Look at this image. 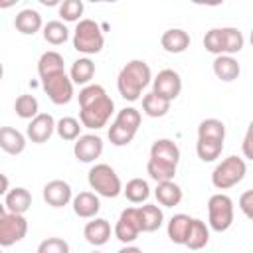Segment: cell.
Wrapping results in <instances>:
<instances>
[{
  "label": "cell",
  "mask_w": 253,
  "mask_h": 253,
  "mask_svg": "<svg viewBox=\"0 0 253 253\" xmlns=\"http://www.w3.org/2000/svg\"><path fill=\"white\" fill-rule=\"evenodd\" d=\"M42 85L53 105H67L73 99V81L65 75V71L42 79Z\"/></svg>",
  "instance_id": "obj_9"
},
{
  "label": "cell",
  "mask_w": 253,
  "mask_h": 253,
  "mask_svg": "<svg viewBox=\"0 0 253 253\" xmlns=\"http://www.w3.org/2000/svg\"><path fill=\"white\" fill-rule=\"evenodd\" d=\"M117 253H142L138 247H132V245H126V247H123L121 251H117Z\"/></svg>",
  "instance_id": "obj_43"
},
{
  "label": "cell",
  "mask_w": 253,
  "mask_h": 253,
  "mask_svg": "<svg viewBox=\"0 0 253 253\" xmlns=\"http://www.w3.org/2000/svg\"><path fill=\"white\" fill-rule=\"evenodd\" d=\"M83 235L85 239L91 243V245H105L111 237V225L107 219L103 217H95L93 221H89L83 229Z\"/></svg>",
  "instance_id": "obj_18"
},
{
  "label": "cell",
  "mask_w": 253,
  "mask_h": 253,
  "mask_svg": "<svg viewBox=\"0 0 253 253\" xmlns=\"http://www.w3.org/2000/svg\"><path fill=\"white\" fill-rule=\"evenodd\" d=\"M198 138H211V140H223L225 138V125L217 119H206L198 126Z\"/></svg>",
  "instance_id": "obj_34"
},
{
  "label": "cell",
  "mask_w": 253,
  "mask_h": 253,
  "mask_svg": "<svg viewBox=\"0 0 253 253\" xmlns=\"http://www.w3.org/2000/svg\"><path fill=\"white\" fill-rule=\"evenodd\" d=\"M87 180H89V186L105 198H117L123 192L121 178L109 164H95L89 170Z\"/></svg>",
  "instance_id": "obj_5"
},
{
  "label": "cell",
  "mask_w": 253,
  "mask_h": 253,
  "mask_svg": "<svg viewBox=\"0 0 253 253\" xmlns=\"http://www.w3.org/2000/svg\"><path fill=\"white\" fill-rule=\"evenodd\" d=\"M73 152H75L77 160L93 162L103 152V140L99 136H95V134H83V136L77 138V142L73 146Z\"/></svg>",
  "instance_id": "obj_13"
},
{
  "label": "cell",
  "mask_w": 253,
  "mask_h": 253,
  "mask_svg": "<svg viewBox=\"0 0 253 253\" xmlns=\"http://www.w3.org/2000/svg\"><path fill=\"white\" fill-rule=\"evenodd\" d=\"M123 192H125L126 200L132 202V204H142V202L150 196V188H148L146 180H142V178H132V180H128V182H126V188H125Z\"/></svg>",
  "instance_id": "obj_31"
},
{
  "label": "cell",
  "mask_w": 253,
  "mask_h": 253,
  "mask_svg": "<svg viewBox=\"0 0 253 253\" xmlns=\"http://www.w3.org/2000/svg\"><path fill=\"white\" fill-rule=\"evenodd\" d=\"M38 99L34 97V95H20L18 99H16V105H14V109H16V115L20 117V119H36L40 113H38Z\"/></svg>",
  "instance_id": "obj_36"
},
{
  "label": "cell",
  "mask_w": 253,
  "mask_h": 253,
  "mask_svg": "<svg viewBox=\"0 0 253 253\" xmlns=\"http://www.w3.org/2000/svg\"><path fill=\"white\" fill-rule=\"evenodd\" d=\"M192 219H194V217H190V215H186V213H176V215L168 221V237H170L172 243H178V245H184V243H186V237H188Z\"/></svg>",
  "instance_id": "obj_23"
},
{
  "label": "cell",
  "mask_w": 253,
  "mask_h": 253,
  "mask_svg": "<svg viewBox=\"0 0 253 253\" xmlns=\"http://www.w3.org/2000/svg\"><path fill=\"white\" fill-rule=\"evenodd\" d=\"M55 121H53V117L49 115V113H40L36 119H32L30 121V125H28V138L32 140V142H38V144H42V142H45L51 134H53V130H55Z\"/></svg>",
  "instance_id": "obj_12"
},
{
  "label": "cell",
  "mask_w": 253,
  "mask_h": 253,
  "mask_svg": "<svg viewBox=\"0 0 253 253\" xmlns=\"http://www.w3.org/2000/svg\"><path fill=\"white\" fill-rule=\"evenodd\" d=\"M210 241V229L206 225V221L202 219H192V225H190V231H188V237H186V247L192 249V251H198L202 247H206Z\"/></svg>",
  "instance_id": "obj_24"
},
{
  "label": "cell",
  "mask_w": 253,
  "mask_h": 253,
  "mask_svg": "<svg viewBox=\"0 0 253 253\" xmlns=\"http://www.w3.org/2000/svg\"><path fill=\"white\" fill-rule=\"evenodd\" d=\"M43 200L51 208H63L71 200V186L63 180H51L43 186Z\"/></svg>",
  "instance_id": "obj_14"
},
{
  "label": "cell",
  "mask_w": 253,
  "mask_h": 253,
  "mask_svg": "<svg viewBox=\"0 0 253 253\" xmlns=\"http://www.w3.org/2000/svg\"><path fill=\"white\" fill-rule=\"evenodd\" d=\"M221 43H223V53L233 55L243 47V34L237 28H221Z\"/></svg>",
  "instance_id": "obj_33"
},
{
  "label": "cell",
  "mask_w": 253,
  "mask_h": 253,
  "mask_svg": "<svg viewBox=\"0 0 253 253\" xmlns=\"http://www.w3.org/2000/svg\"><path fill=\"white\" fill-rule=\"evenodd\" d=\"M65 71L63 69V57L57 53V51H45L42 53L40 61H38V73L42 79H47L55 73H61Z\"/></svg>",
  "instance_id": "obj_26"
},
{
  "label": "cell",
  "mask_w": 253,
  "mask_h": 253,
  "mask_svg": "<svg viewBox=\"0 0 253 253\" xmlns=\"http://www.w3.org/2000/svg\"><path fill=\"white\" fill-rule=\"evenodd\" d=\"M239 63L231 55H217L213 61V73L221 81H233L239 75Z\"/></svg>",
  "instance_id": "obj_27"
},
{
  "label": "cell",
  "mask_w": 253,
  "mask_h": 253,
  "mask_svg": "<svg viewBox=\"0 0 253 253\" xmlns=\"http://www.w3.org/2000/svg\"><path fill=\"white\" fill-rule=\"evenodd\" d=\"M79 121L87 128H101L113 115L115 103L101 85H87L79 91Z\"/></svg>",
  "instance_id": "obj_1"
},
{
  "label": "cell",
  "mask_w": 253,
  "mask_h": 253,
  "mask_svg": "<svg viewBox=\"0 0 253 253\" xmlns=\"http://www.w3.org/2000/svg\"><path fill=\"white\" fill-rule=\"evenodd\" d=\"M223 150V140H211V138H198L196 152L200 160L204 162H213Z\"/></svg>",
  "instance_id": "obj_30"
},
{
  "label": "cell",
  "mask_w": 253,
  "mask_h": 253,
  "mask_svg": "<svg viewBox=\"0 0 253 253\" xmlns=\"http://www.w3.org/2000/svg\"><path fill=\"white\" fill-rule=\"evenodd\" d=\"M140 233V221H138V210L136 208H126L123 210L117 225H115V235L123 243H132Z\"/></svg>",
  "instance_id": "obj_11"
},
{
  "label": "cell",
  "mask_w": 253,
  "mask_h": 253,
  "mask_svg": "<svg viewBox=\"0 0 253 253\" xmlns=\"http://www.w3.org/2000/svg\"><path fill=\"white\" fill-rule=\"evenodd\" d=\"M0 148L8 154H20L26 148V138L20 130L12 126H2L0 128Z\"/></svg>",
  "instance_id": "obj_20"
},
{
  "label": "cell",
  "mask_w": 253,
  "mask_h": 253,
  "mask_svg": "<svg viewBox=\"0 0 253 253\" xmlns=\"http://www.w3.org/2000/svg\"><path fill=\"white\" fill-rule=\"evenodd\" d=\"M251 45H253V30H251Z\"/></svg>",
  "instance_id": "obj_45"
},
{
  "label": "cell",
  "mask_w": 253,
  "mask_h": 253,
  "mask_svg": "<svg viewBox=\"0 0 253 253\" xmlns=\"http://www.w3.org/2000/svg\"><path fill=\"white\" fill-rule=\"evenodd\" d=\"M4 206H6V210L10 213L24 215L32 206V196H30V192L26 188H12L4 198Z\"/></svg>",
  "instance_id": "obj_17"
},
{
  "label": "cell",
  "mask_w": 253,
  "mask_h": 253,
  "mask_svg": "<svg viewBox=\"0 0 253 253\" xmlns=\"http://www.w3.org/2000/svg\"><path fill=\"white\" fill-rule=\"evenodd\" d=\"M146 172L152 180L156 182H170L174 176H176V166H170V164H164V162H158L154 158H148V164H146Z\"/></svg>",
  "instance_id": "obj_35"
},
{
  "label": "cell",
  "mask_w": 253,
  "mask_h": 253,
  "mask_svg": "<svg viewBox=\"0 0 253 253\" xmlns=\"http://www.w3.org/2000/svg\"><path fill=\"white\" fill-rule=\"evenodd\" d=\"M142 111L148 115V117H164L168 111H170V101L162 99L160 95H156L154 91H150L148 95L142 97Z\"/></svg>",
  "instance_id": "obj_29"
},
{
  "label": "cell",
  "mask_w": 253,
  "mask_h": 253,
  "mask_svg": "<svg viewBox=\"0 0 253 253\" xmlns=\"http://www.w3.org/2000/svg\"><path fill=\"white\" fill-rule=\"evenodd\" d=\"M81 14H83V2L81 0H65L59 6V16L65 22H75V20H79Z\"/></svg>",
  "instance_id": "obj_38"
},
{
  "label": "cell",
  "mask_w": 253,
  "mask_h": 253,
  "mask_svg": "<svg viewBox=\"0 0 253 253\" xmlns=\"http://www.w3.org/2000/svg\"><path fill=\"white\" fill-rule=\"evenodd\" d=\"M150 83V67L142 59H132L128 61L119 77H117V87L123 99L126 101H136L142 93V89Z\"/></svg>",
  "instance_id": "obj_2"
},
{
  "label": "cell",
  "mask_w": 253,
  "mask_h": 253,
  "mask_svg": "<svg viewBox=\"0 0 253 253\" xmlns=\"http://www.w3.org/2000/svg\"><path fill=\"white\" fill-rule=\"evenodd\" d=\"M138 210V221H140V231H156L160 225H162V219H164V213L158 206H152V204H146L142 208H136Z\"/></svg>",
  "instance_id": "obj_21"
},
{
  "label": "cell",
  "mask_w": 253,
  "mask_h": 253,
  "mask_svg": "<svg viewBox=\"0 0 253 253\" xmlns=\"http://www.w3.org/2000/svg\"><path fill=\"white\" fill-rule=\"evenodd\" d=\"M28 233V221L20 213H10L4 208L0 210V245L10 247L16 241H22Z\"/></svg>",
  "instance_id": "obj_8"
},
{
  "label": "cell",
  "mask_w": 253,
  "mask_h": 253,
  "mask_svg": "<svg viewBox=\"0 0 253 253\" xmlns=\"http://www.w3.org/2000/svg\"><path fill=\"white\" fill-rule=\"evenodd\" d=\"M2 194H8V178L2 174V190H0Z\"/></svg>",
  "instance_id": "obj_44"
},
{
  "label": "cell",
  "mask_w": 253,
  "mask_h": 253,
  "mask_svg": "<svg viewBox=\"0 0 253 253\" xmlns=\"http://www.w3.org/2000/svg\"><path fill=\"white\" fill-rule=\"evenodd\" d=\"M93 253H101V251H93Z\"/></svg>",
  "instance_id": "obj_46"
},
{
  "label": "cell",
  "mask_w": 253,
  "mask_h": 253,
  "mask_svg": "<svg viewBox=\"0 0 253 253\" xmlns=\"http://www.w3.org/2000/svg\"><path fill=\"white\" fill-rule=\"evenodd\" d=\"M95 75V63L89 57H79L71 65V81L77 85H85L93 79Z\"/></svg>",
  "instance_id": "obj_28"
},
{
  "label": "cell",
  "mask_w": 253,
  "mask_h": 253,
  "mask_svg": "<svg viewBox=\"0 0 253 253\" xmlns=\"http://www.w3.org/2000/svg\"><path fill=\"white\" fill-rule=\"evenodd\" d=\"M38 253H69V245L61 237H47L38 245Z\"/></svg>",
  "instance_id": "obj_40"
},
{
  "label": "cell",
  "mask_w": 253,
  "mask_h": 253,
  "mask_svg": "<svg viewBox=\"0 0 253 253\" xmlns=\"http://www.w3.org/2000/svg\"><path fill=\"white\" fill-rule=\"evenodd\" d=\"M99 210H101L99 198L91 192H79L73 198V211L79 217H95Z\"/></svg>",
  "instance_id": "obj_19"
},
{
  "label": "cell",
  "mask_w": 253,
  "mask_h": 253,
  "mask_svg": "<svg viewBox=\"0 0 253 253\" xmlns=\"http://www.w3.org/2000/svg\"><path fill=\"white\" fill-rule=\"evenodd\" d=\"M160 43L168 53H182L190 45V36L180 28H170L162 34Z\"/></svg>",
  "instance_id": "obj_16"
},
{
  "label": "cell",
  "mask_w": 253,
  "mask_h": 253,
  "mask_svg": "<svg viewBox=\"0 0 253 253\" xmlns=\"http://www.w3.org/2000/svg\"><path fill=\"white\" fill-rule=\"evenodd\" d=\"M241 148H243V156L249 158V160H253V121L247 126V132H245V138H243Z\"/></svg>",
  "instance_id": "obj_42"
},
{
  "label": "cell",
  "mask_w": 253,
  "mask_h": 253,
  "mask_svg": "<svg viewBox=\"0 0 253 253\" xmlns=\"http://www.w3.org/2000/svg\"><path fill=\"white\" fill-rule=\"evenodd\" d=\"M245 172H247V166H245L243 158H239V156H227L211 172V184L217 190L233 188L235 184H239L243 180Z\"/></svg>",
  "instance_id": "obj_6"
},
{
  "label": "cell",
  "mask_w": 253,
  "mask_h": 253,
  "mask_svg": "<svg viewBox=\"0 0 253 253\" xmlns=\"http://www.w3.org/2000/svg\"><path fill=\"white\" fill-rule=\"evenodd\" d=\"M204 47L210 53L223 55V43H221V28H213L204 36Z\"/></svg>",
  "instance_id": "obj_39"
},
{
  "label": "cell",
  "mask_w": 253,
  "mask_h": 253,
  "mask_svg": "<svg viewBox=\"0 0 253 253\" xmlns=\"http://www.w3.org/2000/svg\"><path fill=\"white\" fill-rule=\"evenodd\" d=\"M103 43H105V38H103V32L101 28L97 26V22L93 20H81L75 28V34H73V47L79 51V53H99L103 49Z\"/></svg>",
  "instance_id": "obj_4"
},
{
  "label": "cell",
  "mask_w": 253,
  "mask_h": 253,
  "mask_svg": "<svg viewBox=\"0 0 253 253\" xmlns=\"http://www.w3.org/2000/svg\"><path fill=\"white\" fill-rule=\"evenodd\" d=\"M210 227L213 231H225L233 223V202L225 194H213L208 202Z\"/></svg>",
  "instance_id": "obj_7"
},
{
  "label": "cell",
  "mask_w": 253,
  "mask_h": 253,
  "mask_svg": "<svg viewBox=\"0 0 253 253\" xmlns=\"http://www.w3.org/2000/svg\"><path fill=\"white\" fill-rule=\"evenodd\" d=\"M239 208H241V211H243L249 219H253V190H247V192L241 194V198H239Z\"/></svg>",
  "instance_id": "obj_41"
},
{
  "label": "cell",
  "mask_w": 253,
  "mask_h": 253,
  "mask_svg": "<svg viewBox=\"0 0 253 253\" xmlns=\"http://www.w3.org/2000/svg\"><path fill=\"white\" fill-rule=\"evenodd\" d=\"M150 158H154L158 162H164V164H170V166H178L180 148L170 138H158L150 148Z\"/></svg>",
  "instance_id": "obj_15"
},
{
  "label": "cell",
  "mask_w": 253,
  "mask_h": 253,
  "mask_svg": "<svg viewBox=\"0 0 253 253\" xmlns=\"http://www.w3.org/2000/svg\"><path fill=\"white\" fill-rule=\"evenodd\" d=\"M67 38H69V30L65 28V24L53 20V22H47V24L43 26V40H45L47 43H51V45H61V43L67 42Z\"/></svg>",
  "instance_id": "obj_32"
},
{
  "label": "cell",
  "mask_w": 253,
  "mask_h": 253,
  "mask_svg": "<svg viewBox=\"0 0 253 253\" xmlns=\"http://www.w3.org/2000/svg\"><path fill=\"white\" fill-rule=\"evenodd\" d=\"M154 196H156L158 204H162L166 208H174V206H178L182 202V190L172 180L170 182H158Z\"/></svg>",
  "instance_id": "obj_25"
},
{
  "label": "cell",
  "mask_w": 253,
  "mask_h": 253,
  "mask_svg": "<svg viewBox=\"0 0 253 253\" xmlns=\"http://www.w3.org/2000/svg\"><path fill=\"white\" fill-rule=\"evenodd\" d=\"M152 91L166 101H172L182 91V79L174 69H162L152 81Z\"/></svg>",
  "instance_id": "obj_10"
},
{
  "label": "cell",
  "mask_w": 253,
  "mask_h": 253,
  "mask_svg": "<svg viewBox=\"0 0 253 253\" xmlns=\"http://www.w3.org/2000/svg\"><path fill=\"white\" fill-rule=\"evenodd\" d=\"M138 126H140V113L132 107H125L123 111H119L115 123L109 126V140L115 146H125L134 138Z\"/></svg>",
  "instance_id": "obj_3"
},
{
  "label": "cell",
  "mask_w": 253,
  "mask_h": 253,
  "mask_svg": "<svg viewBox=\"0 0 253 253\" xmlns=\"http://www.w3.org/2000/svg\"><path fill=\"white\" fill-rule=\"evenodd\" d=\"M55 130H57V134H59L63 140H77V138H79L81 125H79V121L73 119V117H63V119L57 123Z\"/></svg>",
  "instance_id": "obj_37"
},
{
  "label": "cell",
  "mask_w": 253,
  "mask_h": 253,
  "mask_svg": "<svg viewBox=\"0 0 253 253\" xmlns=\"http://www.w3.org/2000/svg\"><path fill=\"white\" fill-rule=\"evenodd\" d=\"M14 26L20 34H26V36H34L40 28H42V16L38 10H32V8H26L22 12L16 14V20H14Z\"/></svg>",
  "instance_id": "obj_22"
}]
</instances>
